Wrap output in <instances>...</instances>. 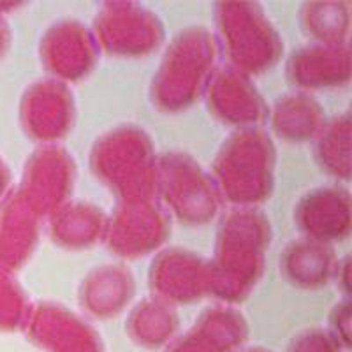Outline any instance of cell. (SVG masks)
I'll use <instances>...</instances> for the list:
<instances>
[{
  "label": "cell",
  "mask_w": 352,
  "mask_h": 352,
  "mask_svg": "<svg viewBox=\"0 0 352 352\" xmlns=\"http://www.w3.org/2000/svg\"><path fill=\"white\" fill-rule=\"evenodd\" d=\"M338 256L333 245L298 238L282 248L278 270L285 284L298 291H320L335 278Z\"/></svg>",
  "instance_id": "obj_20"
},
{
  "label": "cell",
  "mask_w": 352,
  "mask_h": 352,
  "mask_svg": "<svg viewBox=\"0 0 352 352\" xmlns=\"http://www.w3.org/2000/svg\"><path fill=\"white\" fill-rule=\"evenodd\" d=\"M37 52L48 76L67 85L87 80L100 56L92 28L76 18L53 21L41 36Z\"/></svg>",
  "instance_id": "obj_11"
},
{
  "label": "cell",
  "mask_w": 352,
  "mask_h": 352,
  "mask_svg": "<svg viewBox=\"0 0 352 352\" xmlns=\"http://www.w3.org/2000/svg\"><path fill=\"white\" fill-rule=\"evenodd\" d=\"M12 188V173L8 162L0 157V201L4 199L6 194Z\"/></svg>",
  "instance_id": "obj_31"
},
{
  "label": "cell",
  "mask_w": 352,
  "mask_h": 352,
  "mask_svg": "<svg viewBox=\"0 0 352 352\" xmlns=\"http://www.w3.org/2000/svg\"><path fill=\"white\" fill-rule=\"evenodd\" d=\"M32 301L18 280L16 273L0 263V333L23 329Z\"/></svg>",
  "instance_id": "obj_26"
},
{
  "label": "cell",
  "mask_w": 352,
  "mask_h": 352,
  "mask_svg": "<svg viewBox=\"0 0 352 352\" xmlns=\"http://www.w3.org/2000/svg\"><path fill=\"white\" fill-rule=\"evenodd\" d=\"M273 226L261 208H231L217 224L210 263V296L219 303H243L266 270Z\"/></svg>",
  "instance_id": "obj_1"
},
{
  "label": "cell",
  "mask_w": 352,
  "mask_h": 352,
  "mask_svg": "<svg viewBox=\"0 0 352 352\" xmlns=\"http://www.w3.org/2000/svg\"><path fill=\"white\" fill-rule=\"evenodd\" d=\"M219 46L212 30L192 25L182 28L166 46L148 87L153 109L178 115L196 106L217 71Z\"/></svg>",
  "instance_id": "obj_2"
},
{
  "label": "cell",
  "mask_w": 352,
  "mask_h": 352,
  "mask_svg": "<svg viewBox=\"0 0 352 352\" xmlns=\"http://www.w3.org/2000/svg\"><path fill=\"white\" fill-rule=\"evenodd\" d=\"M43 217L34 208L18 187H12L0 201V263L18 273L36 254L41 238Z\"/></svg>",
  "instance_id": "obj_19"
},
{
  "label": "cell",
  "mask_w": 352,
  "mask_h": 352,
  "mask_svg": "<svg viewBox=\"0 0 352 352\" xmlns=\"http://www.w3.org/2000/svg\"><path fill=\"white\" fill-rule=\"evenodd\" d=\"M152 296L171 307L192 305L210 296V263L185 247L160 248L148 268Z\"/></svg>",
  "instance_id": "obj_12"
},
{
  "label": "cell",
  "mask_w": 352,
  "mask_h": 352,
  "mask_svg": "<svg viewBox=\"0 0 352 352\" xmlns=\"http://www.w3.org/2000/svg\"><path fill=\"white\" fill-rule=\"evenodd\" d=\"M276 148L261 127L232 131L217 150L212 175L222 203L232 208H259L275 190Z\"/></svg>",
  "instance_id": "obj_3"
},
{
  "label": "cell",
  "mask_w": 352,
  "mask_h": 352,
  "mask_svg": "<svg viewBox=\"0 0 352 352\" xmlns=\"http://www.w3.org/2000/svg\"><path fill=\"white\" fill-rule=\"evenodd\" d=\"M78 182L74 157L62 144H39L27 157L18 190L34 212L48 219L71 201Z\"/></svg>",
  "instance_id": "obj_10"
},
{
  "label": "cell",
  "mask_w": 352,
  "mask_h": 352,
  "mask_svg": "<svg viewBox=\"0 0 352 352\" xmlns=\"http://www.w3.org/2000/svg\"><path fill=\"white\" fill-rule=\"evenodd\" d=\"M217 46L228 64L247 76H261L284 56V41L259 2L222 0L213 4Z\"/></svg>",
  "instance_id": "obj_5"
},
{
  "label": "cell",
  "mask_w": 352,
  "mask_h": 352,
  "mask_svg": "<svg viewBox=\"0 0 352 352\" xmlns=\"http://www.w3.org/2000/svg\"><path fill=\"white\" fill-rule=\"evenodd\" d=\"M155 197L176 222L187 228L210 224L222 206L212 175L184 150H168L157 159Z\"/></svg>",
  "instance_id": "obj_6"
},
{
  "label": "cell",
  "mask_w": 352,
  "mask_h": 352,
  "mask_svg": "<svg viewBox=\"0 0 352 352\" xmlns=\"http://www.w3.org/2000/svg\"><path fill=\"white\" fill-rule=\"evenodd\" d=\"M180 317L176 308L157 298H143L129 312L125 331L138 347L157 351L178 335Z\"/></svg>",
  "instance_id": "obj_24"
},
{
  "label": "cell",
  "mask_w": 352,
  "mask_h": 352,
  "mask_svg": "<svg viewBox=\"0 0 352 352\" xmlns=\"http://www.w3.org/2000/svg\"><path fill=\"white\" fill-rule=\"evenodd\" d=\"M108 215L92 201H67L48 217V232L62 250L81 252L102 243Z\"/></svg>",
  "instance_id": "obj_21"
},
{
  "label": "cell",
  "mask_w": 352,
  "mask_h": 352,
  "mask_svg": "<svg viewBox=\"0 0 352 352\" xmlns=\"http://www.w3.org/2000/svg\"><path fill=\"white\" fill-rule=\"evenodd\" d=\"M312 157L317 168L336 182L352 176V118L351 111L326 118L312 141Z\"/></svg>",
  "instance_id": "obj_23"
},
{
  "label": "cell",
  "mask_w": 352,
  "mask_h": 352,
  "mask_svg": "<svg viewBox=\"0 0 352 352\" xmlns=\"http://www.w3.org/2000/svg\"><path fill=\"white\" fill-rule=\"evenodd\" d=\"M203 97L213 120L234 131L259 127L268 120L270 106L252 78L231 65L217 67Z\"/></svg>",
  "instance_id": "obj_14"
},
{
  "label": "cell",
  "mask_w": 352,
  "mask_h": 352,
  "mask_svg": "<svg viewBox=\"0 0 352 352\" xmlns=\"http://www.w3.org/2000/svg\"><path fill=\"white\" fill-rule=\"evenodd\" d=\"M351 300L342 298L328 312V329L336 336L342 347H351Z\"/></svg>",
  "instance_id": "obj_28"
},
{
  "label": "cell",
  "mask_w": 352,
  "mask_h": 352,
  "mask_svg": "<svg viewBox=\"0 0 352 352\" xmlns=\"http://www.w3.org/2000/svg\"><path fill=\"white\" fill-rule=\"evenodd\" d=\"M157 150L146 129L120 124L92 143L88 168L118 201L152 199L157 187Z\"/></svg>",
  "instance_id": "obj_4"
},
{
  "label": "cell",
  "mask_w": 352,
  "mask_h": 352,
  "mask_svg": "<svg viewBox=\"0 0 352 352\" xmlns=\"http://www.w3.org/2000/svg\"><path fill=\"white\" fill-rule=\"evenodd\" d=\"M78 120L76 97L67 83L46 76L23 90L18 122L25 136L37 144H60Z\"/></svg>",
  "instance_id": "obj_9"
},
{
  "label": "cell",
  "mask_w": 352,
  "mask_h": 352,
  "mask_svg": "<svg viewBox=\"0 0 352 352\" xmlns=\"http://www.w3.org/2000/svg\"><path fill=\"white\" fill-rule=\"evenodd\" d=\"M243 352H272V351H268V349H264V347H250Z\"/></svg>",
  "instance_id": "obj_32"
},
{
  "label": "cell",
  "mask_w": 352,
  "mask_h": 352,
  "mask_svg": "<svg viewBox=\"0 0 352 352\" xmlns=\"http://www.w3.org/2000/svg\"><path fill=\"white\" fill-rule=\"evenodd\" d=\"M247 340L243 314L232 305L213 303L197 316L192 328L166 345V352H238Z\"/></svg>",
  "instance_id": "obj_17"
},
{
  "label": "cell",
  "mask_w": 352,
  "mask_h": 352,
  "mask_svg": "<svg viewBox=\"0 0 352 352\" xmlns=\"http://www.w3.org/2000/svg\"><path fill=\"white\" fill-rule=\"evenodd\" d=\"M136 278L122 263L92 268L78 285V303L88 317L111 320L120 316L136 296Z\"/></svg>",
  "instance_id": "obj_18"
},
{
  "label": "cell",
  "mask_w": 352,
  "mask_h": 352,
  "mask_svg": "<svg viewBox=\"0 0 352 352\" xmlns=\"http://www.w3.org/2000/svg\"><path fill=\"white\" fill-rule=\"evenodd\" d=\"M270 127L275 138L289 144L310 143L326 122V113L314 94H284L268 111Z\"/></svg>",
  "instance_id": "obj_22"
},
{
  "label": "cell",
  "mask_w": 352,
  "mask_h": 352,
  "mask_svg": "<svg viewBox=\"0 0 352 352\" xmlns=\"http://www.w3.org/2000/svg\"><path fill=\"white\" fill-rule=\"evenodd\" d=\"M292 220L301 238L333 245L351 234L352 199L340 184L310 188L294 204Z\"/></svg>",
  "instance_id": "obj_15"
},
{
  "label": "cell",
  "mask_w": 352,
  "mask_h": 352,
  "mask_svg": "<svg viewBox=\"0 0 352 352\" xmlns=\"http://www.w3.org/2000/svg\"><path fill=\"white\" fill-rule=\"evenodd\" d=\"M342 344L328 328H307L291 338L287 352H342Z\"/></svg>",
  "instance_id": "obj_27"
},
{
  "label": "cell",
  "mask_w": 352,
  "mask_h": 352,
  "mask_svg": "<svg viewBox=\"0 0 352 352\" xmlns=\"http://www.w3.org/2000/svg\"><path fill=\"white\" fill-rule=\"evenodd\" d=\"M12 43V30L9 21L6 20V16L0 12V60L4 58L6 53L9 52Z\"/></svg>",
  "instance_id": "obj_30"
},
{
  "label": "cell",
  "mask_w": 352,
  "mask_h": 352,
  "mask_svg": "<svg viewBox=\"0 0 352 352\" xmlns=\"http://www.w3.org/2000/svg\"><path fill=\"white\" fill-rule=\"evenodd\" d=\"M333 282L336 284L342 296L351 300V256L349 254L342 257V259H338V266H336Z\"/></svg>",
  "instance_id": "obj_29"
},
{
  "label": "cell",
  "mask_w": 352,
  "mask_h": 352,
  "mask_svg": "<svg viewBox=\"0 0 352 352\" xmlns=\"http://www.w3.org/2000/svg\"><path fill=\"white\" fill-rule=\"evenodd\" d=\"M284 76L294 90L307 94L345 87L352 76L351 44L310 43L292 50Z\"/></svg>",
  "instance_id": "obj_16"
},
{
  "label": "cell",
  "mask_w": 352,
  "mask_h": 352,
  "mask_svg": "<svg viewBox=\"0 0 352 352\" xmlns=\"http://www.w3.org/2000/svg\"><path fill=\"white\" fill-rule=\"evenodd\" d=\"M301 32L317 44H345L351 34V4L340 0L305 2L298 11Z\"/></svg>",
  "instance_id": "obj_25"
},
{
  "label": "cell",
  "mask_w": 352,
  "mask_h": 352,
  "mask_svg": "<svg viewBox=\"0 0 352 352\" xmlns=\"http://www.w3.org/2000/svg\"><path fill=\"white\" fill-rule=\"evenodd\" d=\"M100 52L115 58H144L160 50L166 41L162 18L138 2H104L92 21Z\"/></svg>",
  "instance_id": "obj_7"
},
{
  "label": "cell",
  "mask_w": 352,
  "mask_h": 352,
  "mask_svg": "<svg viewBox=\"0 0 352 352\" xmlns=\"http://www.w3.org/2000/svg\"><path fill=\"white\" fill-rule=\"evenodd\" d=\"M21 331L44 352H106L92 322L58 301H37Z\"/></svg>",
  "instance_id": "obj_13"
},
{
  "label": "cell",
  "mask_w": 352,
  "mask_h": 352,
  "mask_svg": "<svg viewBox=\"0 0 352 352\" xmlns=\"http://www.w3.org/2000/svg\"><path fill=\"white\" fill-rule=\"evenodd\" d=\"M171 236V215L157 201H118L108 215L102 243L118 259L136 261L159 252Z\"/></svg>",
  "instance_id": "obj_8"
}]
</instances>
